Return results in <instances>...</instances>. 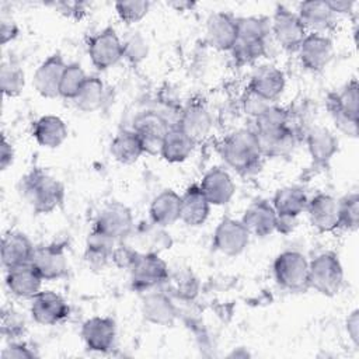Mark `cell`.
I'll return each mask as SVG.
<instances>
[{"label": "cell", "instance_id": "obj_1", "mask_svg": "<svg viewBox=\"0 0 359 359\" xmlns=\"http://www.w3.org/2000/svg\"><path fill=\"white\" fill-rule=\"evenodd\" d=\"M20 189L35 213H50L65 201L63 184L38 167L21 178Z\"/></svg>", "mask_w": 359, "mask_h": 359}, {"label": "cell", "instance_id": "obj_2", "mask_svg": "<svg viewBox=\"0 0 359 359\" xmlns=\"http://www.w3.org/2000/svg\"><path fill=\"white\" fill-rule=\"evenodd\" d=\"M219 151L223 161L241 174L257 168L264 157L252 129L234 130L222 140Z\"/></svg>", "mask_w": 359, "mask_h": 359}, {"label": "cell", "instance_id": "obj_3", "mask_svg": "<svg viewBox=\"0 0 359 359\" xmlns=\"http://www.w3.org/2000/svg\"><path fill=\"white\" fill-rule=\"evenodd\" d=\"M358 102L359 86L356 79L349 80L339 91L328 97L327 107L337 129L349 137L358 136Z\"/></svg>", "mask_w": 359, "mask_h": 359}, {"label": "cell", "instance_id": "obj_4", "mask_svg": "<svg viewBox=\"0 0 359 359\" xmlns=\"http://www.w3.org/2000/svg\"><path fill=\"white\" fill-rule=\"evenodd\" d=\"M344 283V268L338 255L325 251L309 261V287L324 296H335Z\"/></svg>", "mask_w": 359, "mask_h": 359}, {"label": "cell", "instance_id": "obj_5", "mask_svg": "<svg viewBox=\"0 0 359 359\" xmlns=\"http://www.w3.org/2000/svg\"><path fill=\"white\" fill-rule=\"evenodd\" d=\"M273 276L282 289L303 292L309 287V259L299 251H283L273 261Z\"/></svg>", "mask_w": 359, "mask_h": 359}, {"label": "cell", "instance_id": "obj_6", "mask_svg": "<svg viewBox=\"0 0 359 359\" xmlns=\"http://www.w3.org/2000/svg\"><path fill=\"white\" fill-rule=\"evenodd\" d=\"M129 272L132 287L137 292H149L163 286L170 273L165 261L156 252L139 254Z\"/></svg>", "mask_w": 359, "mask_h": 359}, {"label": "cell", "instance_id": "obj_7", "mask_svg": "<svg viewBox=\"0 0 359 359\" xmlns=\"http://www.w3.org/2000/svg\"><path fill=\"white\" fill-rule=\"evenodd\" d=\"M269 25L276 42L289 52H296L309 34L297 13L282 4L276 6Z\"/></svg>", "mask_w": 359, "mask_h": 359}, {"label": "cell", "instance_id": "obj_8", "mask_svg": "<svg viewBox=\"0 0 359 359\" xmlns=\"http://www.w3.org/2000/svg\"><path fill=\"white\" fill-rule=\"evenodd\" d=\"M133 224L132 210L126 205L121 202H109L98 213L93 229L114 241H121L132 233Z\"/></svg>", "mask_w": 359, "mask_h": 359}, {"label": "cell", "instance_id": "obj_9", "mask_svg": "<svg viewBox=\"0 0 359 359\" xmlns=\"http://www.w3.org/2000/svg\"><path fill=\"white\" fill-rule=\"evenodd\" d=\"M88 56L98 70H107L123 57L122 41L112 27H107L90 38Z\"/></svg>", "mask_w": 359, "mask_h": 359}, {"label": "cell", "instance_id": "obj_10", "mask_svg": "<svg viewBox=\"0 0 359 359\" xmlns=\"http://www.w3.org/2000/svg\"><path fill=\"white\" fill-rule=\"evenodd\" d=\"M251 234L241 220L223 217L213 233V247L229 257L240 255L248 245Z\"/></svg>", "mask_w": 359, "mask_h": 359}, {"label": "cell", "instance_id": "obj_11", "mask_svg": "<svg viewBox=\"0 0 359 359\" xmlns=\"http://www.w3.org/2000/svg\"><path fill=\"white\" fill-rule=\"evenodd\" d=\"M31 316L41 325H56L69 317L66 300L53 290H41L31 299Z\"/></svg>", "mask_w": 359, "mask_h": 359}, {"label": "cell", "instance_id": "obj_12", "mask_svg": "<svg viewBox=\"0 0 359 359\" xmlns=\"http://www.w3.org/2000/svg\"><path fill=\"white\" fill-rule=\"evenodd\" d=\"M297 52L304 69L310 72H321L332 59L334 45L328 35L309 32Z\"/></svg>", "mask_w": 359, "mask_h": 359}, {"label": "cell", "instance_id": "obj_13", "mask_svg": "<svg viewBox=\"0 0 359 359\" xmlns=\"http://www.w3.org/2000/svg\"><path fill=\"white\" fill-rule=\"evenodd\" d=\"M80 334L87 349L98 353H107L114 348L116 325L109 317L95 316L83 323Z\"/></svg>", "mask_w": 359, "mask_h": 359}, {"label": "cell", "instance_id": "obj_14", "mask_svg": "<svg viewBox=\"0 0 359 359\" xmlns=\"http://www.w3.org/2000/svg\"><path fill=\"white\" fill-rule=\"evenodd\" d=\"M31 264L35 266L43 280L60 279L66 276L69 269L65 247L60 244L35 247Z\"/></svg>", "mask_w": 359, "mask_h": 359}, {"label": "cell", "instance_id": "obj_15", "mask_svg": "<svg viewBox=\"0 0 359 359\" xmlns=\"http://www.w3.org/2000/svg\"><path fill=\"white\" fill-rule=\"evenodd\" d=\"M238 34L237 18L224 11L209 15L206 21V42L216 50H230Z\"/></svg>", "mask_w": 359, "mask_h": 359}, {"label": "cell", "instance_id": "obj_16", "mask_svg": "<svg viewBox=\"0 0 359 359\" xmlns=\"http://www.w3.org/2000/svg\"><path fill=\"white\" fill-rule=\"evenodd\" d=\"M170 126L167 121L154 111H146L139 114L133 121L132 130L139 136L143 143L144 151H160L161 142L168 132Z\"/></svg>", "mask_w": 359, "mask_h": 359}, {"label": "cell", "instance_id": "obj_17", "mask_svg": "<svg viewBox=\"0 0 359 359\" xmlns=\"http://www.w3.org/2000/svg\"><path fill=\"white\" fill-rule=\"evenodd\" d=\"M310 223L321 233H330L339 229L338 199L330 194H317L309 199L306 206Z\"/></svg>", "mask_w": 359, "mask_h": 359}, {"label": "cell", "instance_id": "obj_18", "mask_svg": "<svg viewBox=\"0 0 359 359\" xmlns=\"http://www.w3.org/2000/svg\"><path fill=\"white\" fill-rule=\"evenodd\" d=\"M67 63L59 53L46 57L35 70L32 84L36 93L45 98H55L59 95V86Z\"/></svg>", "mask_w": 359, "mask_h": 359}, {"label": "cell", "instance_id": "obj_19", "mask_svg": "<svg viewBox=\"0 0 359 359\" xmlns=\"http://www.w3.org/2000/svg\"><path fill=\"white\" fill-rule=\"evenodd\" d=\"M285 84V74L280 69L275 66H261L251 74L248 91L272 104L282 95Z\"/></svg>", "mask_w": 359, "mask_h": 359}, {"label": "cell", "instance_id": "obj_20", "mask_svg": "<svg viewBox=\"0 0 359 359\" xmlns=\"http://www.w3.org/2000/svg\"><path fill=\"white\" fill-rule=\"evenodd\" d=\"M199 187L209 203L215 206L229 203L236 192V185L231 175L222 167L210 168L203 175Z\"/></svg>", "mask_w": 359, "mask_h": 359}, {"label": "cell", "instance_id": "obj_21", "mask_svg": "<svg viewBox=\"0 0 359 359\" xmlns=\"http://www.w3.org/2000/svg\"><path fill=\"white\" fill-rule=\"evenodd\" d=\"M213 121L209 109L199 101L189 102L181 112L178 128L191 137L195 143L203 140L210 129H212Z\"/></svg>", "mask_w": 359, "mask_h": 359}, {"label": "cell", "instance_id": "obj_22", "mask_svg": "<svg viewBox=\"0 0 359 359\" xmlns=\"http://www.w3.org/2000/svg\"><path fill=\"white\" fill-rule=\"evenodd\" d=\"M276 212L271 202L259 199L252 202L244 212L241 222L251 236L266 237L275 231Z\"/></svg>", "mask_w": 359, "mask_h": 359}, {"label": "cell", "instance_id": "obj_23", "mask_svg": "<svg viewBox=\"0 0 359 359\" xmlns=\"http://www.w3.org/2000/svg\"><path fill=\"white\" fill-rule=\"evenodd\" d=\"M42 276L29 262L11 269H7L6 285L11 294L20 299H32L41 292Z\"/></svg>", "mask_w": 359, "mask_h": 359}, {"label": "cell", "instance_id": "obj_24", "mask_svg": "<svg viewBox=\"0 0 359 359\" xmlns=\"http://www.w3.org/2000/svg\"><path fill=\"white\" fill-rule=\"evenodd\" d=\"M143 317L156 325H171L177 318V307L170 294L163 290L146 292L142 302Z\"/></svg>", "mask_w": 359, "mask_h": 359}, {"label": "cell", "instance_id": "obj_25", "mask_svg": "<svg viewBox=\"0 0 359 359\" xmlns=\"http://www.w3.org/2000/svg\"><path fill=\"white\" fill-rule=\"evenodd\" d=\"M34 251V244L24 233L8 231L1 240V264L6 269L29 264Z\"/></svg>", "mask_w": 359, "mask_h": 359}, {"label": "cell", "instance_id": "obj_26", "mask_svg": "<svg viewBox=\"0 0 359 359\" xmlns=\"http://www.w3.org/2000/svg\"><path fill=\"white\" fill-rule=\"evenodd\" d=\"M210 212V203L199 185H191L181 195L180 220L187 226L196 227L206 222Z\"/></svg>", "mask_w": 359, "mask_h": 359}, {"label": "cell", "instance_id": "obj_27", "mask_svg": "<svg viewBox=\"0 0 359 359\" xmlns=\"http://www.w3.org/2000/svg\"><path fill=\"white\" fill-rule=\"evenodd\" d=\"M297 15L302 20L306 29L314 34L325 35L335 25V14L330 10L327 1L309 0L299 4Z\"/></svg>", "mask_w": 359, "mask_h": 359}, {"label": "cell", "instance_id": "obj_28", "mask_svg": "<svg viewBox=\"0 0 359 359\" xmlns=\"http://www.w3.org/2000/svg\"><path fill=\"white\" fill-rule=\"evenodd\" d=\"M69 129L65 121L56 115H43L32 125V136L46 149H56L67 139Z\"/></svg>", "mask_w": 359, "mask_h": 359}, {"label": "cell", "instance_id": "obj_29", "mask_svg": "<svg viewBox=\"0 0 359 359\" xmlns=\"http://www.w3.org/2000/svg\"><path fill=\"white\" fill-rule=\"evenodd\" d=\"M306 143L310 157L318 165H327L338 151V139L327 128H311L306 133Z\"/></svg>", "mask_w": 359, "mask_h": 359}, {"label": "cell", "instance_id": "obj_30", "mask_svg": "<svg viewBox=\"0 0 359 359\" xmlns=\"http://www.w3.org/2000/svg\"><path fill=\"white\" fill-rule=\"evenodd\" d=\"M181 196L172 189H163L157 194L149 208V215L153 224L167 227L180 220Z\"/></svg>", "mask_w": 359, "mask_h": 359}, {"label": "cell", "instance_id": "obj_31", "mask_svg": "<svg viewBox=\"0 0 359 359\" xmlns=\"http://www.w3.org/2000/svg\"><path fill=\"white\" fill-rule=\"evenodd\" d=\"M195 144L178 126H172L165 133L158 153L168 163H181L192 154Z\"/></svg>", "mask_w": 359, "mask_h": 359}, {"label": "cell", "instance_id": "obj_32", "mask_svg": "<svg viewBox=\"0 0 359 359\" xmlns=\"http://www.w3.org/2000/svg\"><path fill=\"white\" fill-rule=\"evenodd\" d=\"M115 241L97 230H91L86 241L84 259L91 269H104L112 258Z\"/></svg>", "mask_w": 359, "mask_h": 359}, {"label": "cell", "instance_id": "obj_33", "mask_svg": "<svg viewBox=\"0 0 359 359\" xmlns=\"http://www.w3.org/2000/svg\"><path fill=\"white\" fill-rule=\"evenodd\" d=\"M111 156L121 164H133L144 153V147L139 136L130 130H122L115 135L109 144Z\"/></svg>", "mask_w": 359, "mask_h": 359}, {"label": "cell", "instance_id": "obj_34", "mask_svg": "<svg viewBox=\"0 0 359 359\" xmlns=\"http://www.w3.org/2000/svg\"><path fill=\"white\" fill-rule=\"evenodd\" d=\"M309 198L300 187H285L275 192L272 206L278 216L299 217L306 210Z\"/></svg>", "mask_w": 359, "mask_h": 359}, {"label": "cell", "instance_id": "obj_35", "mask_svg": "<svg viewBox=\"0 0 359 359\" xmlns=\"http://www.w3.org/2000/svg\"><path fill=\"white\" fill-rule=\"evenodd\" d=\"M257 139L264 157L287 156L296 144V135L290 126L273 133L257 135Z\"/></svg>", "mask_w": 359, "mask_h": 359}, {"label": "cell", "instance_id": "obj_36", "mask_svg": "<svg viewBox=\"0 0 359 359\" xmlns=\"http://www.w3.org/2000/svg\"><path fill=\"white\" fill-rule=\"evenodd\" d=\"M105 86L97 76H88L73 102L81 112H94L100 109L105 101Z\"/></svg>", "mask_w": 359, "mask_h": 359}, {"label": "cell", "instance_id": "obj_37", "mask_svg": "<svg viewBox=\"0 0 359 359\" xmlns=\"http://www.w3.org/2000/svg\"><path fill=\"white\" fill-rule=\"evenodd\" d=\"M289 112L280 107L269 104L259 115L254 118L252 130L255 135H268L282 130L289 125Z\"/></svg>", "mask_w": 359, "mask_h": 359}, {"label": "cell", "instance_id": "obj_38", "mask_svg": "<svg viewBox=\"0 0 359 359\" xmlns=\"http://www.w3.org/2000/svg\"><path fill=\"white\" fill-rule=\"evenodd\" d=\"M266 41L258 38L237 36L236 43L230 49L231 56L237 65H250L266 53Z\"/></svg>", "mask_w": 359, "mask_h": 359}, {"label": "cell", "instance_id": "obj_39", "mask_svg": "<svg viewBox=\"0 0 359 359\" xmlns=\"http://www.w3.org/2000/svg\"><path fill=\"white\" fill-rule=\"evenodd\" d=\"M0 86L6 97H18L25 86V76L21 66L14 60H4L0 67Z\"/></svg>", "mask_w": 359, "mask_h": 359}, {"label": "cell", "instance_id": "obj_40", "mask_svg": "<svg viewBox=\"0 0 359 359\" xmlns=\"http://www.w3.org/2000/svg\"><path fill=\"white\" fill-rule=\"evenodd\" d=\"M164 285L168 286V292L171 296L182 300L194 299L199 287L196 278L188 271L168 273V278L164 282Z\"/></svg>", "mask_w": 359, "mask_h": 359}, {"label": "cell", "instance_id": "obj_41", "mask_svg": "<svg viewBox=\"0 0 359 359\" xmlns=\"http://www.w3.org/2000/svg\"><path fill=\"white\" fill-rule=\"evenodd\" d=\"M87 74L79 63H69L63 72L60 86H59V95L66 100H74V97L81 90L83 84L87 80Z\"/></svg>", "mask_w": 359, "mask_h": 359}, {"label": "cell", "instance_id": "obj_42", "mask_svg": "<svg viewBox=\"0 0 359 359\" xmlns=\"http://www.w3.org/2000/svg\"><path fill=\"white\" fill-rule=\"evenodd\" d=\"M339 227L348 231H353L359 224V195L358 192H349L338 199Z\"/></svg>", "mask_w": 359, "mask_h": 359}, {"label": "cell", "instance_id": "obj_43", "mask_svg": "<svg viewBox=\"0 0 359 359\" xmlns=\"http://www.w3.org/2000/svg\"><path fill=\"white\" fill-rule=\"evenodd\" d=\"M115 10L121 21H123L125 24H136L147 15L150 10V3L146 0L116 1Z\"/></svg>", "mask_w": 359, "mask_h": 359}, {"label": "cell", "instance_id": "obj_44", "mask_svg": "<svg viewBox=\"0 0 359 359\" xmlns=\"http://www.w3.org/2000/svg\"><path fill=\"white\" fill-rule=\"evenodd\" d=\"M122 49H123V59H126L132 65H139L147 57L149 53V45L146 39L139 32L129 34L122 41Z\"/></svg>", "mask_w": 359, "mask_h": 359}, {"label": "cell", "instance_id": "obj_45", "mask_svg": "<svg viewBox=\"0 0 359 359\" xmlns=\"http://www.w3.org/2000/svg\"><path fill=\"white\" fill-rule=\"evenodd\" d=\"M25 331V320L13 309L3 310L1 314V334L11 341L22 337Z\"/></svg>", "mask_w": 359, "mask_h": 359}, {"label": "cell", "instance_id": "obj_46", "mask_svg": "<svg viewBox=\"0 0 359 359\" xmlns=\"http://www.w3.org/2000/svg\"><path fill=\"white\" fill-rule=\"evenodd\" d=\"M139 252H136L135 250L129 248L128 245L125 244H119V245H115L114 251H112V258L111 261L118 266V268H122V269H130L135 259L137 258Z\"/></svg>", "mask_w": 359, "mask_h": 359}, {"label": "cell", "instance_id": "obj_47", "mask_svg": "<svg viewBox=\"0 0 359 359\" xmlns=\"http://www.w3.org/2000/svg\"><path fill=\"white\" fill-rule=\"evenodd\" d=\"M38 355L35 353L34 349H31L25 342L20 341H11L1 352L3 359H29V358H36Z\"/></svg>", "mask_w": 359, "mask_h": 359}, {"label": "cell", "instance_id": "obj_48", "mask_svg": "<svg viewBox=\"0 0 359 359\" xmlns=\"http://www.w3.org/2000/svg\"><path fill=\"white\" fill-rule=\"evenodd\" d=\"M269 104H271V102L264 101L262 98L254 95V94L250 93V91H247V95H245V98H244V101H243L244 111H245L248 115H251L252 118H255L257 115H259Z\"/></svg>", "mask_w": 359, "mask_h": 359}, {"label": "cell", "instance_id": "obj_49", "mask_svg": "<svg viewBox=\"0 0 359 359\" xmlns=\"http://www.w3.org/2000/svg\"><path fill=\"white\" fill-rule=\"evenodd\" d=\"M14 147L13 144L3 136L1 139V146H0V168L7 170L8 165L13 164L14 161Z\"/></svg>", "mask_w": 359, "mask_h": 359}, {"label": "cell", "instance_id": "obj_50", "mask_svg": "<svg viewBox=\"0 0 359 359\" xmlns=\"http://www.w3.org/2000/svg\"><path fill=\"white\" fill-rule=\"evenodd\" d=\"M346 332L355 346L359 344V311L353 310L346 318Z\"/></svg>", "mask_w": 359, "mask_h": 359}, {"label": "cell", "instance_id": "obj_51", "mask_svg": "<svg viewBox=\"0 0 359 359\" xmlns=\"http://www.w3.org/2000/svg\"><path fill=\"white\" fill-rule=\"evenodd\" d=\"M18 35V27L14 21H1L0 25V41L1 45H7L8 42H11L13 39H15Z\"/></svg>", "mask_w": 359, "mask_h": 359}, {"label": "cell", "instance_id": "obj_52", "mask_svg": "<svg viewBox=\"0 0 359 359\" xmlns=\"http://www.w3.org/2000/svg\"><path fill=\"white\" fill-rule=\"evenodd\" d=\"M56 7L60 10V13H63L67 17H74V18H80L81 14H84L86 11L83 10L84 4L77 3V1H60L56 4Z\"/></svg>", "mask_w": 359, "mask_h": 359}, {"label": "cell", "instance_id": "obj_53", "mask_svg": "<svg viewBox=\"0 0 359 359\" xmlns=\"http://www.w3.org/2000/svg\"><path fill=\"white\" fill-rule=\"evenodd\" d=\"M327 4L335 15L349 14L351 11H353V7H355V1H351V0H327Z\"/></svg>", "mask_w": 359, "mask_h": 359}, {"label": "cell", "instance_id": "obj_54", "mask_svg": "<svg viewBox=\"0 0 359 359\" xmlns=\"http://www.w3.org/2000/svg\"><path fill=\"white\" fill-rule=\"evenodd\" d=\"M297 224V217H286V216H278L276 217V227L275 230L282 234H289L294 230Z\"/></svg>", "mask_w": 359, "mask_h": 359}, {"label": "cell", "instance_id": "obj_55", "mask_svg": "<svg viewBox=\"0 0 359 359\" xmlns=\"http://www.w3.org/2000/svg\"><path fill=\"white\" fill-rule=\"evenodd\" d=\"M171 7H174L178 11H187L189 8H192L195 6V3H189V1H175V3H170Z\"/></svg>", "mask_w": 359, "mask_h": 359}]
</instances>
